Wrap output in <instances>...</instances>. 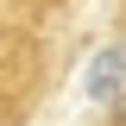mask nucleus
I'll list each match as a JSON object with an SVG mask.
<instances>
[]
</instances>
